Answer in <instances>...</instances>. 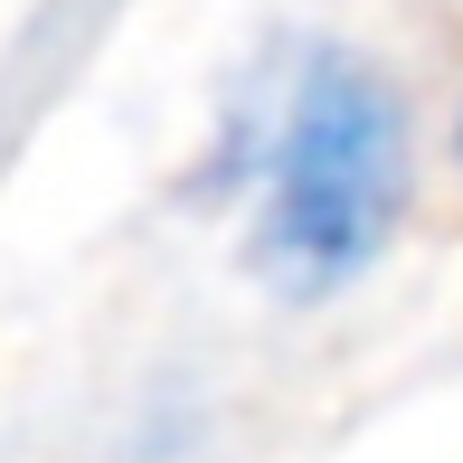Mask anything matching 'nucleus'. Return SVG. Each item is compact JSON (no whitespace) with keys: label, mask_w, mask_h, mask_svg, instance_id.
<instances>
[{"label":"nucleus","mask_w":463,"mask_h":463,"mask_svg":"<svg viewBox=\"0 0 463 463\" xmlns=\"http://www.w3.org/2000/svg\"><path fill=\"white\" fill-rule=\"evenodd\" d=\"M227 180L256 189L246 256L293 303H312L388 246L397 208H407V114H397L388 76L360 67L350 48H303L284 95L237 123Z\"/></svg>","instance_id":"f257e3e1"}]
</instances>
